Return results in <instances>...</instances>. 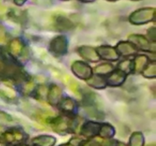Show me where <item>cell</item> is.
Wrapping results in <instances>:
<instances>
[{
  "label": "cell",
  "instance_id": "cell-10",
  "mask_svg": "<svg viewBox=\"0 0 156 146\" xmlns=\"http://www.w3.org/2000/svg\"><path fill=\"white\" fill-rule=\"evenodd\" d=\"M80 56L85 60L90 61V62H98L101 59L100 56L98 54L97 51L94 48L88 46H83L81 47L78 50Z\"/></svg>",
  "mask_w": 156,
  "mask_h": 146
},
{
  "label": "cell",
  "instance_id": "cell-8",
  "mask_svg": "<svg viewBox=\"0 0 156 146\" xmlns=\"http://www.w3.org/2000/svg\"><path fill=\"white\" fill-rule=\"evenodd\" d=\"M96 51L101 59L109 61H115L119 59V54L117 53V50L111 47L102 46L98 47Z\"/></svg>",
  "mask_w": 156,
  "mask_h": 146
},
{
  "label": "cell",
  "instance_id": "cell-11",
  "mask_svg": "<svg viewBox=\"0 0 156 146\" xmlns=\"http://www.w3.org/2000/svg\"><path fill=\"white\" fill-rule=\"evenodd\" d=\"M126 78V75L122 72L120 70H117L111 73V75L108 77L106 81L107 85L110 86H120L125 82Z\"/></svg>",
  "mask_w": 156,
  "mask_h": 146
},
{
  "label": "cell",
  "instance_id": "cell-28",
  "mask_svg": "<svg viewBox=\"0 0 156 146\" xmlns=\"http://www.w3.org/2000/svg\"><path fill=\"white\" fill-rule=\"evenodd\" d=\"M12 117L6 113L3 112V111L0 110V120L1 121H6V122H10L12 121Z\"/></svg>",
  "mask_w": 156,
  "mask_h": 146
},
{
  "label": "cell",
  "instance_id": "cell-6",
  "mask_svg": "<svg viewBox=\"0 0 156 146\" xmlns=\"http://www.w3.org/2000/svg\"><path fill=\"white\" fill-rule=\"evenodd\" d=\"M101 124L97 122L88 121L82 126L81 133L86 138H93L98 135Z\"/></svg>",
  "mask_w": 156,
  "mask_h": 146
},
{
  "label": "cell",
  "instance_id": "cell-29",
  "mask_svg": "<svg viewBox=\"0 0 156 146\" xmlns=\"http://www.w3.org/2000/svg\"><path fill=\"white\" fill-rule=\"evenodd\" d=\"M148 36L150 38L151 40L153 43L155 42V27H151V28L149 29L147 33Z\"/></svg>",
  "mask_w": 156,
  "mask_h": 146
},
{
  "label": "cell",
  "instance_id": "cell-33",
  "mask_svg": "<svg viewBox=\"0 0 156 146\" xmlns=\"http://www.w3.org/2000/svg\"><path fill=\"white\" fill-rule=\"evenodd\" d=\"M148 146H155V143H152V144H149Z\"/></svg>",
  "mask_w": 156,
  "mask_h": 146
},
{
  "label": "cell",
  "instance_id": "cell-20",
  "mask_svg": "<svg viewBox=\"0 0 156 146\" xmlns=\"http://www.w3.org/2000/svg\"><path fill=\"white\" fill-rule=\"evenodd\" d=\"M0 97L5 100L12 101L16 98V94L14 89L9 87H5V88H0Z\"/></svg>",
  "mask_w": 156,
  "mask_h": 146
},
{
  "label": "cell",
  "instance_id": "cell-12",
  "mask_svg": "<svg viewBox=\"0 0 156 146\" xmlns=\"http://www.w3.org/2000/svg\"><path fill=\"white\" fill-rule=\"evenodd\" d=\"M117 52L122 56H130L137 53V49L128 42H120L117 45Z\"/></svg>",
  "mask_w": 156,
  "mask_h": 146
},
{
  "label": "cell",
  "instance_id": "cell-34",
  "mask_svg": "<svg viewBox=\"0 0 156 146\" xmlns=\"http://www.w3.org/2000/svg\"><path fill=\"white\" fill-rule=\"evenodd\" d=\"M19 146H27V145H25V144H21V145H19Z\"/></svg>",
  "mask_w": 156,
  "mask_h": 146
},
{
  "label": "cell",
  "instance_id": "cell-17",
  "mask_svg": "<svg viewBox=\"0 0 156 146\" xmlns=\"http://www.w3.org/2000/svg\"><path fill=\"white\" fill-rule=\"evenodd\" d=\"M87 83L89 86L96 89H103L107 86L106 81L99 75H92L87 80Z\"/></svg>",
  "mask_w": 156,
  "mask_h": 146
},
{
  "label": "cell",
  "instance_id": "cell-19",
  "mask_svg": "<svg viewBox=\"0 0 156 146\" xmlns=\"http://www.w3.org/2000/svg\"><path fill=\"white\" fill-rule=\"evenodd\" d=\"M115 133V130H114V127L109 124H101V126L100 131H99V135L103 138H112Z\"/></svg>",
  "mask_w": 156,
  "mask_h": 146
},
{
  "label": "cell",
  "instance_id": "cell-21",
  "mask_svg": "<svg viewBox=\"0 0 156 146\" xmlns=\"http://www.w3.org/2000/svg\"><path fill=\"white\" fill-rule=\"evenodd\" d=\"M130 146H143L144 145V136L140 132H135L132 134L129 139Z\"/></svg>",
  "mask_w": 156,
  "mask_h": 146
},
{
  "label": "cell",
  "instance_id": "cell-7",
  "mask_svg": "<svg viewBox=\"0 0 156 146\" xmlns=\"http://www.w3.org/2000/svg\"><path fill=\"white\" fill-rule=\"evenodd\" d=\"M4 137L5 139L9 143L16 144V143H20L24 141L25 138V134L21 129L13 128L5 132Z\"/></svg>",
  "mask_w": 156,
  "mask_h": 146
},
{
  "label": "cell",
  "instance_id": "cell-13",
  "mask_svg": "<svg viewBox=\"0 0 156 146\" xmlns=\"http://www.w3.org/2000/svg\"><path fill=\"white\" fill-rule=\"evenodd\" d=\"M24 48V44L21 38H14L9 43V50L13 56L18 57L21 55Z\"/></svg>",
  "mask_w": 156,
  "mask_h": 146
},
{
  "label": "cell",
  "instance_id": "cell-31",
  "mask_svg": "<svg viewBox=\"0 0 156 146\" xmlns=\"http://www.w3.org/2000/svg\"><path fill=\"white\" fill-rule=\"evenodd\" d=\"M82 146H101V144L98 141H89L83 143Z\"/></svg>",
  "mask_w": 156,
  "mask_h": 146
},
{
  "label": "cell",
  "instance_id": "cell-15",
  "mask_svg": "<svg viewBox=\"0 0 156 146\" xmlns=\"http://www.w3.org/2000/svg\"><path fill=\"white\" fill-rule=\"evenodd\" d=\"M55 26L59 31L69 30L73 27V24L68 18L62 16H58L55 21Z\"/></svg>",
  "mask_w": 156,
  "mask_h": 146
},
{
  "label": "cell",
  "instance_id": "cell-16",
  "mask_svg": "<svg viewBox=\"0 0 156 146\" xmlns=\"http://www.w3.org/2000/svg\"><path fill=\"white\" fill-rule=\"evenodd\" d=\"M76 102L70 97H66L59 102V108L66 113H72L76 109Z\"/></svg>",
  "mask_w": 156,
  "mask_h": 146
},
{
  "label": "cell",
  "instance_id": "cell-1",
  "mask_svg": "<svg viewBox=\"0 0 156 146\" xmlns=\"http://www.w3.org/2000/svg\"><path fill=\"white\" fill-rule=\"evenodd\" d=\"M49 123L51 124L53 130L60 135H66L69 132H73L78 126L76 120L68 116L55 117L50 120Z\"/></svg>",
  "mask_w": 156,
  "mask_h": 146
},
{
  "label": "cell",
  "instance_id": "cell-30",
  "mask_svg": "<svg viewBox=\"0 0 156 146\" xmlns=\"http://www.w3.org/2000/svg\"><path fill=\"white\" fill-rule=\"evenodd\" d=\"M6 33L4 27L0 25V43H2L5 41Z\"/></svg>",
  "mask_w": 156,
  "mask_h": 146
},
{
  "label": "cell",
  "instance_id": "cell-24",
  "mask_svg": "<svg viewBox=\"0 0 156 146\" xmlns=\"http://www.w3.org/2000/svg\"><path fill=\"white\" fill-rule=\"evenodd\" d=\"M114 70V66L110 63H103L101 65H98L95 68H94V71L95 73L98 75H105L108 73L111 72Z\"/></svg>",
  "mask_w": 156,
  "mask_h": 146
},
{
  "label": "cell",
  "instance_id": "cell-32",
  "mask_svg": "<svg viewBox=\"0 0 156 146\" xmlns=\"http://www.w3.org/2000/svg\"><path fill=\"white\" fill-rule=\"evenodd\" d=\"M24 3V2H18V1H16L15 2V5H18V6H21V5H23Z\"/></svg>",
  "mask_w": 156,
  "mask_h": 146
},
{
  "label": "cell",
  "instance_id": "cell-3",
  "mask_svg": "<svg viewBox=\"0 0 156 146\" xmlns=\"http://www.w3.org/2000/svg\"><path fill=\"white\" fill-rule=\"evenodd\" d=\"M68 49V40L65 36H57L53 38L50 44V50L56 56H63Z\"/></svg>",
  "mask_w": 156,
  "mask_h": 146
},
{
  "label": "cell",
  "instance_id": "cell-25",
  "mask_svg": "<svg viewBox=\"0 0 156 146\" xmlns=\"http://www.w3.org/2000/svg\"><path fill=\"white\" fill-rule=\"evenodd\" d=\"M36 94L39 98L44 99L47 97V89L44 85H40L36 90Z\"/></svg>",
  "mask_w": 156,
  "mask_h": 146
},
{
  "label": "cell",
  "instance_id": "cell-26",
  "mask_svg": "<svg viewBox=\"0 0 156 146\" xmlns=\"http://www.w3.org/2000/svg\"><path fill=\"white\" fill-rule=\"evenodd\" d=\"M34 83L32 82H27L23 87V92L24 94H30L34 89Z\"/></svg>",
  "mask_w": 156,
  "mask_h": 146
},
{
  "label": "cell",
  "instance_id": "cell-4",
  "mask_svg": "<svg viewBox=\"0 0 156 146\" xmlns=\"http://www.w3.org/2000/svg\"><path fill=\"white\" fill-rule=\"evenodd\" d=\"M72 71L79 78L83 80H88L92 76V69L88 64L76 61L72 65Z\"/></svg>",
  "mask_w": 156,
  "mask_h": 146
},
{
  "label": "cell",
  "instance_id": "cell-9",
  "mask_svg": "<svg viewBox=\"0 0 156 146\" xmlns=\"http://www.w3.org/2000/svg\"><path fill=\"white\" fill-rule=\"evenodd\" d=\"M62 88L56 85H51L47 91V98L49 103L52 105H57L59 103L62 97Z\"/></svg>",
  "mask_w": 156,
  "mask_h": 146
},
{
  "label": "cell",
  "instance_id": "cell-5",
  "mask_svg": "<svg viewBox=\"0 0 156 146\" xmlns=\"http://www.w3.org/2000/svg\"><path fill=\"white\" fill-rule=\"evenodd\" d=\"M129 40L136 49H141L146 51H151L152 45L151 43L143 35L133 34L129 36Z\"/></svg>",
  "mask_w": 156,
  "mask_h": 146
},
{
  "label": "cell",
  "instance_id": "cell-2",
  "mask_svg": "<svg viewBox=\"0 0 156 146\" xmlns=\"http://www.w3.org/2000/svg\"><path fill=\"white\" fill-rule=\"evenodd\" d=\"M155 9L154 8H143L134 12L129 16V21L136 25L146 24L155 18Z\"/></svg>",
  "mask_w": 156,
  "mask_h": 146
},
{
  "label": "cell",
  "instance_id": "cell-14",
  "mask_svg": "<svg viewBox=\"0 0 156 146\" xmlns=\"http://www.w3.org/2000/svg\"><path fill=\"white\" fill-rule=\"evenodd\" d=\"M35 146H53L56 143V138L51 135H40L32 140Z\"/></svg>",
  "mask_w": 156,
  "mask_h": 146
},
{
  "label": "cell",
  "instance_id": "cell-27",
  "mask_svg": "<svg viewBox=\"0 0 156 146\" xmlns=\"http://www.w3.org/2000/svg\"><path fill=\"white\" fill-rule=\"evenodd\" d=\"M83 141L82 140L79 139V138H72L68 143L65 144H61L59 146H82L83 144Z\"/></svg>",
  "mask_w": 156,
  "mask_h": 146
},
{
  "label": "cell",
  "instance_id": "cell-18",
  "mask_svg": "<svg viewBox=\"0 0 156 146\" xmlns=\"http://www.w3.org/2000/svg\"><path fill=\"white\" fill-rule=\"evenodd\" d=\"M148 63V57L144 55H140L136 57L133 62L134 71L136 72L143 71Z\"/></svg>",
  "mask_w": 156,
  "mask_h": 146
},
{
  "label": "cell",
  "instance_id": "cell-23",
  "mask_svg": "<svg viewBox=\"0 0 156 146\" xmlns=\"http://www.w3.org/2000/svg\"><path fill=\"white\" fill-rule=\"evenodd\" d=\"M119 70L123 72L124 74H129L132 71H133L134 66L133 62L130 60H124L122 61L118 65Z\"/></svg>",
  "mask_w": 156,
  "mask_h": 146
},
{
  "label": "cell",
  "instance_id": "cell-22",
  "mask_svg": "<svg viewBox=\"0 0 156 146\" xmlns=\"http://www.w3.org/2000/svg\"><path fill=\"white\" fill-rule=\"evenodd\" d=\"M143 75L147 78H155L156 76V63L155 62H152L145 67L143 70Z\"/></svg>",
  "mask_w": 156,
  "mask_h": 146
}]
</instances>
